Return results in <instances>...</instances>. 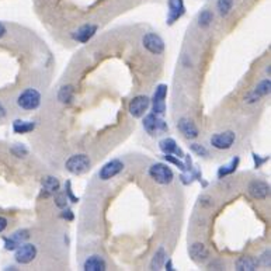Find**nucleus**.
<instances>
[{"instance_id":"1","label":"nucleus","mask_w":271,"mask_h":271,"mask_svg":"<svg viewBox=\"0 0 271 271\" xmlns=\"http://www.w3.org/2000/svg\"><path fill=\"white\" fill-rule=\"evenodd\" d=\"M149 176L159 184H170L174 179V174H173L172 169L167 166V164H163V163H155L150 166L149 169Z\"/></svg>"},{"instance_id":"2","label":"nucleus","mask_w":271,"mask_h":271,"mask_svg":"<svg viewBox=\"0 0 271 271\" xmlns=\"http://www.w3.org/2000/svg\"><path fill=\"white\" fill-rule=\"evenodd\" d=\"M17 104L23 110H36L41 104V94L36 89H27L18 96Z\"/></svg>"},{"instance_id":"3","label":"nucleus","mask_w":271,"mask_h":271,"mask_svg":"<svg viewBox=\"0 0 271 271\" xmlns=\"http://www.w3.org/2000/svg\"><path fill=\"white\" fill-rule=\"evenodd\" d=\"M90 164L91 163L87 155H73L66 161L65 167L72 174H83L90 169Z\"/></svg>"},{"instance_id":"4","label":"nucleus","mask_w":271,"mask_h":271,"mask_svg":"<svg viewBox=\"0 0 271 271\" xmlns=\"http://www.w3.org/2000/svg\"><path fill=\"white\" fill-rule=\"evenodd\" d=\"M144 128L149 135H158L161 132H166L169 129L167 124L161 120L156 114H149L144 120Z\"/></svg>"},{"instance_id":"5","label":"nucleus","mask_w":271,"mask_h":271,"mask_svg":"<svg viewBox=\"0 0 271 271\" xmlns=\"http://www.w3.org/2000/svg\"><path fill=\"white\" fill-rule=\"evenodd\" d=\"M236 135L232 131H226V132H221V134H215L211 136V145L215 149L219 150H226V149L232 148Z\"/></svg>"},{"instance_id":"6","label":"nucleus","mask_w":271,"mask_h":271,"mask_svg":"<svg viewBox=\"0 0 271 271\" xmlns=\"http://www.w3.org/2000/svg\"><path fill=\"white\" fill-rule=\"evenodd\" d=\"M37 257V247L31 243H23L16 249V260L20 264H28Z\"/></svg>"},{"instance_id":"7","label":"nucleus","mask_w":271,"mask_h":271,"mask_svg":"<svg viewBox=\"0 0 271 271\" xmlns=\"http://www.w3.org/2000/svg\"><path fill=\"white\" fill-rule=\"evenodd\" d=\"M123 170H124L123 162L118 161V159H114V161H110L108 163H106V164L100 169L99 177L101 179V180L107 181V180H110V179H112V177H115L117 174H120Z\"/></svg>"},{"instance_id":"8","label":"nucleus","mask_w":271,"mask_h":271,"mask_svg":"<svg viewBox=\"0 0 271 271\" xmlns=\"http://www.w3.org/2000/svg\"><path fill=\"white\" fill-rule=\"evenodd\" d=\"M142 45L152 54H156V55H161L162 52L164 51V42L158 34H153V33H149L146 36H144L142 38Z\"/></svg>"},{"instance_id":"9","label":"nucleus","mask_w":271,"mask_h":271,"mask_svg":"<svg viewBox=\"0 0 271 271\" xmlns=\"http://www.w3.org/2000/svg\"><path fill=\"white\" fill-rule=\"evenodd\" d=\"M166 96H167V86L159 85L156 87V91L153 94V114H156V115L164 114V111H166V103H164Z\"/></svg>"},{"instance_id":"10","label":"nucleus","mask_w":271,"mask_h":271,"mask_svg":"<svg viewBox=\"0 0 271 271\" xmlns=\"http://www.w3.org/2000/svg\"><path fill=\"white\" fill-rule=\"evenodd\" d=\"M150 100L146 96H138L129 103V114L135 118H141L145 111L148 110Z\"/></svg>"},{"instance_id":"11","label":"nucleus","mask_w":271,"mask_h":271,"mask_svg":"<svg viewBox=\"0 0 271 271\" xmlns=\"http://www.w3.org/2000/svg\"><path fill=\"white\" fill-rule=\"evenodd\" d=\"M184 13L185 7L183 0H169V14H167L169 24H174Z\"/></svg>"},{"instance_id":"12","label":"nucleus","mask_w":271,"mask_h":271,"mask_svg":"<svg viewBox=\"0 0 271 271\" xmlns=\"http://www.w3.org/2000/svg\"><path fill=\"white\" fill-rule=\"evenodd\" d=\"M28 237H30V232L27 229H21V231L14 232L12 235V237H9V239L4 240L6 250H16L20 245H23Z\"/></svg>"},{"instance_id":"13","label":"nucleus","mask_w":271,"mask_h":271,"mask_svg":"<svg viewBox=\"0 0 271 271\" xmlns=\"http://www.w3.org/2000/svg\"><path fill=\"white\" fill-rule=\"evenodd\" d=\"M177 128L187 139H196L198 136V128L190 118H181L177 123Z\"/></svg>"},{"instance_id":"14","label":"nucleus","mask_w":271,"mask_h":271,"mask_svg":"<svg viewBox=\"0 0 271 271\" xmlns=\"http://www.w3.org/2000/svg\"><path fill=\"white\" fill-rule=\"evenodd\" d=\"M249 193L252 194V197L257 198V199H264L270 194V187L264 181H252L249 185Z\"/></svg>"},{"instance_id":"15","label":"nucleus","mask_w":271,"mask_h":271,"mask_svg":"<svg viewBox=\"0 0 271 271\" xmlns=\"http://www.w3.org/2000/svg\"><path fill=\"white\" fill-rule=\"evenodd\" d=\"M159 148L163 153H166V155H177V158H183L184 156V153H183V150L179 148V145L176 144V141L173 139V138H164L163 141H161V144H159Z\"/></svg>"},{"instance_id":"16","label":"nucleus","mask_w":271,"mask_h":271,"mask_svg":"<svg viewBox=\"0 0 271 271\" xmlns=\"http://www.w3.org/2000/svg\"><path fill=\"white\" fill-rule=\"evenodd\" d=\"M96 31H97V25L86 24L83 25V27H80L72 37H73L74 41H79V42H87L90 38L96 34Z\"/></svg>"},{"instance_id":"17","label":"nucleus","mask_w":271,"mask_h":271,"mask_svg":"<svg viewBox=\"0 0 271 271\" xmlns=\"http://www.w3.org/2000/svg\"><path fill=\"white\" fill-rule=\"evenodd\" d=\"M83 269L86 271H104L107 270V264H106L104 259L100 256H90L85 261Z\"/></svg>"},{"instance_id":"18","label":"nucleus","mask_w":271,"mask_h":271,"mask_svg":"<svg viewBox=\"0 0 271 271\" xmlns=\"http://www.w3.org/2000/svg\"><path fill=\"white\" fill-rule=\"evenodd\" d=\"M270 87H271L270 79L263 80L259 86L254 89V91L247 97V100H249L250 103H253V101H257V100H259L260 97H263V96H267V94L270 93Z\"/></svg>"},{"instance_id":"19","label":"nucleus","mask_w":271,"mask_h":271,"mask_svg":"<svg viewBox=\"0 0 271 271\" xmlns=\"http://www.w3.org/2000/svg\"><path fill=\"white\" fill-rule=\"evenodd\" d=\"M188 252H190V256L196 261H204V260L208 259V250L202 243H194L190 247Z\"/></svg>"},{"instance_id":"20","label":"nucleus","mask_w":271,"mask_h":271,"mask_svg":"<svg viewBox=\"0 0 271 271\" xmlns=\"http://www.w3.org/2000/svg\"><path fill=\"white\" fill-rule=\"evenodd\" d=\"M59 190V180L56 177L48 176L42 180V191H45V196H51L58 193Z\"/></svg>"},{"instance_id":"21","label":"nucleus","mask_w":271,"mask_h":271,"mask_svg":"<svg viewBox=\"0 0 271 271\" xmlns=\"http://www.w3.org/2000/svg\"><path fill=\"white\" fill-rule=\"evenodd\" d=\"M236 270L254 271L256 270V261L252 257H240L236 261Z\"/></svg>"},{"instance_id":"22","label":"nucleus","mask_w":271,"mask_h":271,"mask_svg":"<svg viewBox=\"0 0 271 271\" xmlns=\"http://www.w3.org/2000/svg\"><path fill=\"white\" fill-rule=\"evenodd\" d=\"M164 261H166V252H164L163 247H161V249L155 253V256H153V260H152V263H150V269H152V270H161L162 266L164 264Z\"/></svg>"},{"instance_id":"23","label":"nucleus","mask_w":271,"mask_h":271,"mask_svg":"<svg viewBox=\"0 0 271 271\" xmlns=\"http://www.w3.org/2000/svg\"><path fill=\"white\" fill-rule=\"evenodd\" d=\"M36 128V124L28 123V121H14L13 124V129L14 132L17 134H27V132H31L33 129Z\"/></svg>"},{"instance_id":"24","label":"nucleus","mask_w":271,"mask_h":271,"mask_svg":"<svg viewBox=\"0 0 271 271\" xmlns=\"http://www.w3.org/2000/svg\"><path fill=\"white\" fill-rule=\"evenodd\" d=\"M58 99L63 104H69L73 100V87L72 86H63L58 93Z\"/></svg>"},{"instance_id":"25","label":"nucleus","mask_w":271,"mask_h":271,"mask_svg":"<svg viewBox=\"0 0 271 271\" xmlns=\"http://www.w3.org/2000/svg\"><path fill=\"white\" fill-rule=\"evenodd\" d=\"M212 18H214V14L210 10H202L198 14V25L201 28H208L212 23Z\"/></svg>"},{"instance_id":"26","label":"nucleus","mask_w":271,"mask_h":271,"mask_svg":"<svg viewBox=\"0 0 271 271\" xmlns=\"http://www.w3.org/2000/svg\"><path fill=\"white\" fill-rule=\"evenodd\" d=\"M217 7H218V12L221 16H228L231 10H232V7H234V0H218V3H217Z\"/></svg>"},{"instance_id":"27","label":"nucleus","mask_w":271,"mask_h":271,"mask_svg":"<svg viewBox=\"0 0 271 271\" xmlns=\"http://www.w3.org/2000/svg\"><path fill=\"white\" fill-rule=\"evenodd\" d=\"M237 164H239V158H235L234 161L231 162L228 166H222L221 169H219V172H218L219 179L225 177V176H228V174H231V173H234L235 170H236V167H237Z\"/></svg>"},{"instance_id":"28","label":"nucleus","mask_w":271,"mask_h":271,"mask_svg":"<svg viewBox=\"0 0 271 271\" xmlns=\"http://www.w3.org/2000/svg\"><path fill=\"white\" fill-rule=\"evenodd\" d=\"M190 149H191L194 153H197L198 156H204V158L208 156V150L204 148L202 145H199V144H191V145H190Z\"/></svg>"},{"instance_id":"29","label":"nucleus","mask_w":271,"mask_h":271,"mask_svg":"<svg viewBox=\"0 0 271 271\" xmlns=\"http://www.w3.org/2000/svg\"><path fill=\"white\" fill-rule=\"evenodd\" d=\"M164 159H166L167 162H170V163H173V164H176L180 170H187V169H185V164L181 161H179V158H174V156H170V155H166Z\"/></svg>"},{"instance_id":"30","label":"nucleus","mask_w":271,"mask_h":271,"mask_svg":"<svg viewBox=\"0 0 271 271\" xmlns=\"http://www.w3.org/2000/svg\"><path fill=\"white\" fill-rule=\"evenodd\" d=\"M66 201H68V197L65 194H58L56 198H55V204L59 207V208H65L66 207Z\"/></svg>"},{"instance_id":"31","label":"nucleus","mask_w":271,"mask_h":271,"mask_svg":"<svg viewBox=\"0 0 271 271\" xmlns=\"http://www.w3.org/2000/svg\"><path fill=\"white\" fill-rule=\"evenodd\" d=\"M65 196L69 198L72 202H77V201H79V198L74 197L73 193H72V188H71V181H66V193H65Z\"/></svg>"},{"instance_id":"32","label":"nucleus","mask_w":271,"mask_h":271,"mask_svg":"<svg viewBox=\"0 0 271 271\" xmlns=\"http://www.w3.org/2000/svg\"><path fill=\"white\" fill-rule=\"evenodd\" d=\"M261 263L264 266H269L270 267V250H266L264 252V254L261 256Z\"/></svg>"},{"instance_id":"33","label":"nucleus","mask_w":271,"mask_h":271,"mask_svg":"<svg viewBox=\"0 0 271 271\" xmlns=\"http://www.w3.org/2000/svg\"><path fill=\"white\" fill-rule=\"evenodd\" d=\"M62 218H65V219H68V221H72V219H73V214H72V211L71 210L63 211Z\"/></svg>"},{"instance_id":"34","label":"nucleus","mask_w":271,"mask_h":271,"mask_svg":"<svg viewBox=\"0 0 271 271\" xmlns=\"http://www.w3.org/2000/svg\"><path fill=\"white\" fill-rule=\"evenodd\" d=\"M6 228H7V219L3 218V217H0V234H1Z\"/></svg>"},{"instance_id":"35","label":"nucleus","mask_w":271,"mask_h":271,"mask_svg":"<svg viewBox=\"0 0 271 271\" xmlns=\"http://www.w3.org/2000/svg\"><path fill=\"white\" fill-rule=\"evenodd\" d=\"M164 263H166V270H169V271L174 270V269H173L172 260H167V261H164Z\"/></svg>"},{"instance_id":"36","label":"nucleus","mask_w":271,"mask_h":271,"mask_svg":"<svg viewBox=\"0 0 271 271\" xmlns=\"http://www.w3.org/2000/svg\"><path fill=\"white\" fill-rule=\"evenodd\" d=\"M4 34H6V27H4V25L0 23V38L3 37Z\"/></svg>"}]
</instances>
